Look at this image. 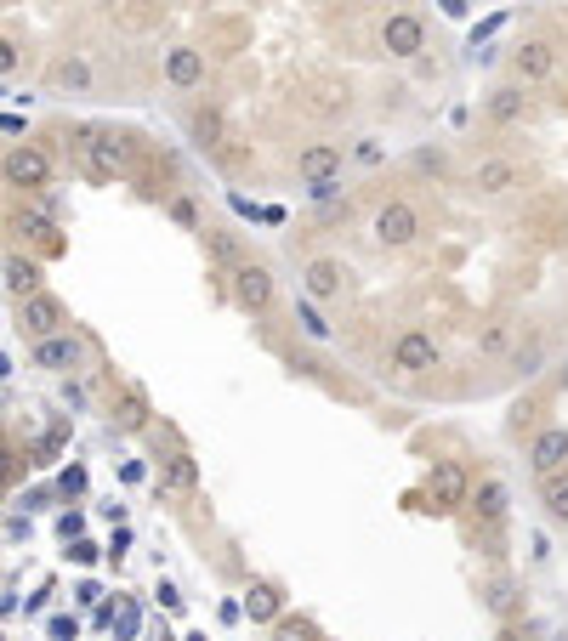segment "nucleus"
Segmentation results:
<instances>
[{"label":"nucleus","mask_w":568,"mask_h":641,"mask_svg":"<svg viewBox=\"0 0 568 641\" xmlns=\"http://www.w3.org/2000/svg\"><path fill=\"white\" fill-rule=\"evenodd\" d=\"M80 165H86L97 182H108V176H120L125 165H131V142L108 137V131H86V137H80Z\"/></svg>","instance_id":"obj_1"},{"label":"nucleus","mask_w":568,"mask_h":641,"mask_svg":"<svg viewBox=\"0 0 568 641\" xmlns=\"http://www.w3.org/2000/svg\"><path fill=\"white\" fill-rule=\"evenodd\" d=\"M421 239V210L409 205V199H387V205L375 210V244H387V250H404V244Z\"/></svg>","instance_id":"obj_2"},{"label":"nucleus","mask_w":568,"mask_h":641,"mask_svg":"<svg viewBox=\"0 0 568 641\" xmlns=\"http://www.w3.org/2000/svg\"><path fill=\"white\" fill-rule=\"evenodd\" d=\"M0 176H6V182H12V188H46V182H52V154H46V148H35V142H18V148H12V154L0 159Z\"/></svg>","instance_id":"obj_3"},{"label":"nucleus","mask_w":568,"mask_h":641,"mask_svg":"<svg viewBox=\"0 0 568 641\" xmlns=\"http://www.w3.org/2000/svg\"><path fill=\"white\" fill-rule=\"evenodd\" d=\"M472 188H478L483 199H500V193L523 188V165H517V159H506V154L478 159V165H472Z\"/></svg>","instance_id":"obj_4"},{"label":"nucleus","mask_w":568,"mask_h":641,"mask_svg":"<svg viewBox=\"0 0 568 641\" xmlns=\"http://www.w3.org/2000/svg\"><path fill=\"white\" fill-rule=\"evenodd\" d=\"M381 46H387L392 57H421L426 52V23L415 18V12H392V18L381 23Z\"/></svg>","instance_id":"obj_5"},{"label":"nucleus","mask_w":568,"mask_h":641,"mask_svg":"<svg viewBox=\"0 0 568 641\" xmlns=\"http://www.w3.org/2000/svg\"><path fill=\"white\" fill-rule=\"evenodd\" d=\"M426 494H432V505H444V511H455V505H466V500H472V477H466V466L444 460V466H432V477H426Z\"/></svg>","instance_id":"obj_6"},{"label":"nucleus","mask_w":568,"mask_h":641,"mask_svg":"<svg viewBox=\"0 0 568 641\" xmlns=\"http://www.w3.org/2000/svg\"><path fill=\"white\" fill-rule=\"evenodd\" d=\"M438 364V341L426 330H404L392 341V369H404V375H421V369Z\"/></svg>","instance_id":"obj_7"},{"label":"nucleus","mask_w":568,"mask_h":641,"mask_svg":"<svg viewBox=\"0 0 568 641\" xmlns=\"http://www.w3.org/2000/svg\"><path fill=\"white\" fill-rule=\"evenodd\" d=\"M23 330L35 335V341H46V335H63V301L46 290L23 295Z\"/></svg>","instance_id":"obj_8"},{"label":"nucleus","mask_w":568,"mask_h":641,"mask_svg":"<svg viewBox=\"0 0 568 641\" xmlns=\"http://www.w3.org/2000/svg\"><path fill=\"white\" fill-rule=\"evenodd\" d=\"M233 290H239V301H245L250 312L273 307V273L256 267V261H233Z\"/></svg>","instance_id":"obj_9"},{"label":"nucleus","mask_w":568,"mask_h":641,"mask_svg":"<svg viewBox=\"0 0 568 641\" xmlns=\"http://www.w3.org/2000/svg\"><path fill=\"white\" fill-rule=\"evenodd\" d=\"M296 171L307 176V188H330V182H341V148L336 142H313V148H302Z\"/></svg>","instance_id":"obj_10"},{"label":"nucleus","mask_w":568,"mask_h":641,"mask_svg":"<svg viewBox=\"0 0 568 641\" xmlns=\"http://www.w3.org/2000/svg\"><path fill=\"white\" fill-rule=\"evenodd\" d=\"M529 466L540 471V477H557V471H568V426H546V432L534 437Z\"/></svg>","instance_id":"obj_11"},{"label":"nucleus","mask_w":568,"mask_h":641,"mask_svg":"<svg viewBox=\"0 0 568 641\" xmlns=\"http://www.w3.org/2000/svg\"><path fill=\"white\" fill-rule=\"evenodd\" d=\"M512 69H517V80H551V74H557V46H551V40H523L512 57Z\"/></svg>","instance_id":"obj_12"},{"label":"nucleus","mask_w":568,"mask_h":641,"mask_svg":"<svg viewBox=\"0 0 568 641\" xmlns=\"http://www.w3.org/2000/svg\"><path fill=\"white\" fill-rule=\"evenodd\" d=\"M160 488L165 494H177V500H188L199 488V466H194V454H182V449H171L160 460Z\"/></svg>","instance_id":"obj_13"},{"label":"nucleus","mask_w":568,"mask_h":641,"mask_svg":"<svg viewBox=\"0 0 568 641\" xmlns=\"http://www.w3.org/2000/svg\"><path fill=\"white\" fill-rule=\"evenodd\" d=\"M35 364L52 369V375H69L80 364V341L74 335H46V341H35Z\"/></svg>","instance_id":"obj_14"},{"label":"nucleus","mask_w":568,"mask_h":641,"mask_svg":"<svg viewBox=\"0 0 568 641\" xmlns=\"http://www.w3.org/2000/svg\"><path fill=\"white\" fill-rule=\"evenodd\" d=\"M165 74H171V86L194 91L199 80H205V52H194V46H177V52L165 57Z\"/></svg>","instance_id":"obj_15"},{"label":"nucleus","mask_w":568,"mask_h":641,"mask_svg":"<svg viewBox=\"0 0 568 641\" xmlns=\"http://www.w3.org/2000/svg\"><path fill=\"white\" fill-rule=\"evenodd\" d=\"M523 108H529V97L517 86H500V91H489V120H500V125H517L523 120Z\"/></svg>","instance_id":"obj_16"},{"label":"nucleus","mask_w":568,"mask_h":641,"mask_svg":"<svg viewBox=\"0 0 568 641\" xmlns=\"http://www.w3.org/2000/svg\"><path fill=\"white\" fill-rule=\"evenodd\" d=\"M472 500H478V517L489 522V528H495V522H506V483H495V477H489V483H478V494H472Z\"/></svg>","instance_id":"obj_17"},{"label":"nucleus","mask_w":568,"mask_h":641,"mask_svg":"<svg viewBox=\"0 0 568 641\" xmlns=\"http://www.w3.org/2000/svg\"><path fill=\"white\" fill-rule=\"evenodd\" d=\"M194 137L205 142L211 154H222V148H228V131H222V114H216V108H199V114H194Z\"/></svg>","instance_id":"obj_18"},{"label":"nucleus","mask_w":568,"mask_h":641,"mask_svg":"<svg viewBox=\"0 0 568 641\" xmlns=\"http://www.w3.org/2000/svg\"><path fill=\"white\" fill-rule=\"evenodd\" d=\"M307 290L319 295V301L341 295V267H336V261H313V267H307Z\"/></svg>","instance_id":"obj_19"},{"label":"nucleus","mask_w":568,"mask_h":641,"mask_svg":"<svg viewBox=\"0 0 568 641\" xmlns=\"http://www.w3.org/2000/svg\"><path fill=\"white\" fill-rule=\"evenodd\" d=\"M245 607H250V619H279V590L267 585V579H256L245 590Z\"/></svg>","instance_id":"obj_20"},{"label":"nucleus","mask_w":568,"mask_h":641,"mask_svg":"<svg viewBox=\"0 0 568 641\" xmlns=\"http://www.w3.org/2000/svg\"><path fill=\"white\" fill-rule=\"evenodd\" d=\"M6 284H12L18 295H35L40 290V267H35V261H18V256H12V261H6Z\"/></svg>","instance_id":"obj_21"},{"label":"nucleus","mask_w":568,"mask_h":641,"mask_svg":"<svg viewBox=\"0 0 568 641\" xmlns=\"http://www.w3.org/2000/svg\"><path fill=\"white\" fill-rule=\"evenodd\" d=\"M546 511H551L557 522H568V471L546 477Z\"/></svg>","instance_id":"obj_22"},{"label":"nucleus","mask_w":568,"mask_h":641,"mask_svg":"<svg viewBox=\"0 0 568 641\" xmlns=\"http://www.w3.org/2000/svg\"><path fill=\"white\" fill-rule=\"evenodd\" d=\"M52 80H57V86H74V91H86V86H91V69H86V63H80V57H63V63H57V69H52Z\"/></svg>","instance_id":"obj_23"},{"label":"nucleus","mask_w":568,"mask_h":641,"mask_svg":"<svg viewBox=\"0 0 568 641\" xmlns=\"http://www.w3.org/2000/svg\"><path fill=\"white\" fill-rule=\"evenodd\" d=\"M506 347H512V324H489V330L478 335V352H483V358H500Z\"/></svg>","instance_id":"obj_24"},{"label":"nucleus","mask_w":568,"mask_h":641,"mask_svg":"<svg viewBox=\"0 0 568 641\" xmlns=\"http://www.w3.org/2000/svg\"><path fill=\"white\" fill-rule=\"evenodd\" d=\"M489 602H495V613H512V607H517V585H512V579H495Z\"/></svg>","instance_id":"obj_25"},{"label":"nucleus","mask_w":568,"mask_h":641,"mask_svg":"<svg viewBox=\"0 0 568 641\" xmlns=\"http://www.w3.org/2000/svg\"><path fill=\"white\" fill-rule=\"evenodd\" d=\"M279 641H319V636H313V624H307V619H284L279 624Z\"/></svg>","instance_id":"obj_26"},{"label":"nucleus","mask_w":568,"mask_h":641,"mask_svg":"<svg viewBox=\"0 0 568 641\" xmlns=\"http://www.w3.org/2000/svg\"><path fill=\"white\" fill-rule=\"evenodd\" d=\"M534 364H540V347H517L512 352V369H517V375H534Z\"/></svg>","instance_id":"obj_27"},{"label":"nucleus","mask_w":568,"mask_h":641,"mask_svg":"<svg viewBox=\"0 0 568 641\" xmlns=\"http://www.w3.org/2000/svg\"><path fill=\"white\" fill-rule=\"evenodd\" d=\"M302 330L313 335V341H324V335H330V324H324V318H319L313 307H302Z\"/></svg>","instance_id":"obj_28"},{"label":"nucleus","mask_w":568,"mask_h":641,"mask_svg":"<svg viewBox=\"0 0 568 641\" xmlns=\"http://www.w3.org/2000/svg\"><path fill=\"white\" fill-rule=\"evenodd\" d=\"M12 69H18V46L0 35V74H12Z\"/></svg>","instance_id":"obj_29"},{"label":"nucleus","mask_w":568,"mask_h":641,"mask_svg":"<svg viewBox=\"0 0 568 641\" xmlns=\"http://www.w3.org/2000/svg\"><path fill=\"white\" fill-rule=\"evenodd\" d=\"M52 636L57 641H74V636H80V624H74V619H52Z\"/></svg>","instance_id":"obj_30"},{"label":"nucleus","mask_w":568,"mask_h":641,"mask_svg":"<svg viewBox=\"0 0 568 641\" xmlns=\"http://www.w3.org/2000/svg\"><path fill=\"white\" fill-rule=\"evenodd\" d=\"M171 216H177L182 227H194V222H199V216H194V205H188V199H177V205H171Z\"/></svg>","instance_id":"obj_31"},{"label":"nucleus","mask_w":568,"mask_h":641,"mask_svg":"<svg viewBox=\"0 0 568 641\" xmlns=\"http://www.w3.org/2000/svg\"><path fill=\"white\" fill-rule=\"evenodd\" d=\"M358 159H364V165H381V148H375V142L364 137V142H358Z\"/></svg>","instance_id":"obj_32"},{"label":"nucleus","mask_w":568,"mask_h":641,"mask_svg":"<svg viewBox=\"0 0 568 641\" xmlns=\"http://www.w3.org/2000/svg\"><path fill=\"white\" fill-rule=\"evenodd\" d=\"M495 641H529V630H523V624H500Z\"/></svg>","instance_id":"obj_33"},{"label":"nucleus","mask_w":568,"mask_h":641,"mask_svg":"<svg viewBox=\"0 0 568 641\" xmlns=\"http://www.w3.org/2000/svg\"><path fill=\"white\" fill-rule=\"evenodd\" d=\"M563 386H568V369H563Z\"/></svg>","instance_id":"obj_34"}]
</instances>
